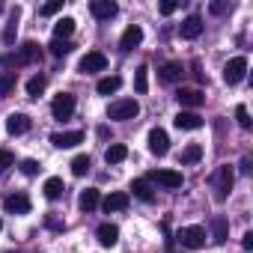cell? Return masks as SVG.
<instances>
[{"label":"cell","instance_id":"obj_1","mask_svg":"<svg viewBox=\"0 0 253 253\" xmlns=\"http://www.w3.org/2000/svg\"><path fill=\"white\" fill-rule=\"evenodd\" d=\"M39 60H42V48L36 42H24L15 54H6L0 63H3V66H33Z\"/></svg>","mask_w":253,"mask_h":253},{"label":"cell","instance_id":"obj_2","mask_svg":"<svg viewBox=\"0 0 253 253\" xmlns=\"http://www.w3.org/2000/svg\"><path fill=\"white\" fill-rule=\"evenodd\" d=\"M140 113V104L137 98H119L107 107V119H116V122H125V119H134Z\"/></svg>","mask_w":253,"mask_h":253},{"label":"cell","instance_id":"obj_3","mask_svg":"<svg viewBox=\"0 0 253 253\" xmlns=\"http://www.w3.org/2000/svg\"><path fill=\"white\" fill-rule=\"evenodd\" d=\"M232 182H235V173H232V167H229V164L217 167V173H214V200H217V203H223V200L229 197V191H232Z\"/></svg>","mask_w":253,"mask_h":253},{"label":"cell","instance_id":"obj_4","mask_svg":"<svg viewBox=\"0 0 253 253\" xmlns=\"http://www.w3.org/2000/svg\"><path fill=\"white\" fill-rule=\"evenodd\" d=\"M176 241H179L182 247H188V250H200V247L206 244V229H203V226H182V229L176 232Z\"/></svg>","mask_w":253,"mask_h":253},{"label":"cell","instance_id":"obj_5","mask_svg":"<svg viewBox=\"0 0 253 253\" xmlns=\"http://www.w3.org/2000/svg\"><path fill=\"white\" fill-rule=\"evenodd\" d=\"M247 78V60L244 57H232L226 66H223V81L229 84V86H235V84H241Z\"/></svg>","mask_w":253,"mask_h":253},{"label":"cell","instance_id":"obj_6","mask_svg":"<svg viewBox=\"0 0 253 253\" xmlns=\"http://www.w3.org/2000/svg\"><path fill=\"white\" fill-rule=\"evenodd\" d=\"M146 182H155V185H161V188L176 191V188H182V182H185V179H182V173H179V170H152Z\"/></svg>","mask_w":253,"mask_h":253},{"label":"cell","instance_id":"obj_7","mask_svg":"<svg viewBox=\"0 0 253 253\" xmlns=\"http://www.w3.org/2000/svg\"><path fill=\"white\" fill-rule=\"evenodd\" d=\"M104 69H107V57H104L101 51H89V54H84L81 63H78V72H84V75L104 72Z\"/></svg>","mask_w":253,"mask_h":253},{"label":"cell","instance_id":"obj_8","mask_svg":"<svg viewBox=\"0 0 253 253\" xmlns=\"http://www.w3.org/2000/svg\"><path fill=\"white\" fill-rule=\"evenodd\" d=\"M51 113H54V119H69L72 113H75V95H69V92H60V95H54V101H51Z\"/></svg>","mask_w":253,"mask_h":253},{"label":"cell","instance_id":"obj_9","mask_svg":"<svg viewBox=\"0 0 253 253\" xmlns=\"http://www.w3.org/2000/svg\"><path fill=\"white\" fill-rule=\"evenodd\" d=\"M149 152L158 155V158H164V155L170 152V137H167L164 128H152V131H149Z\"/></svg>","mask_w":253,"mask_h":253},{"label":"cell","instance_id":"obj_10","mask_svg":"<svg viewBox=\"0 0 253 253\" xmlns=\"http://www.w3.org/2000/svg\"><path fill=\"white\" fill-rule=\"evenodd\" d=\"M173 122H176L179 131H197V128H203V116L194 113V110H179Z\"/></svg>","mask_w":253,"mask_h":253},{"label":"cell","instance_id":"obj_11","mask_svg":"<svg viewBox=\"0 0 253 253\" xmlns=\"http://www.w3.org/2000/svg\"><path fill=\"white\" fill-rule=\"evenodd\" d=\"M89 12H92V18H98V21H110V18H116L119 6L113 3V0H92V3H89Z\"/></svg>","mask_w":253,"mask_h":253},{"label":"cell","instance_id":"obj_12","mask_svg":"<svg viewBox=\"0 0 253 253\" xmlns=\"http://www.w3.org/2000/svg\"><path fill=\"white\" fill-rule=\"evenodd\" d=\"M176 101L182 104V110H185V107L194 110V107H200V104L206 101V92H203V89H188V86H182V89L176 92Z\"/></svg>","mask_w":253,"mask_h":253},{"label":"cell","instance_id":"obj_13","mask_svg":"<svg viewBox=\"0 0 253 253\" xmlns=\"http://www.w3.org/2000/svg\"><path fill=\"white\" fill-rule=\"evenodd\" d=\"M51 143L57 149H72V146L84 143V131H57V134H51Z\"/></svg>","mask_w":253,"mask_h":253},{"label":"cell","instance_id":"obj_14","mask_svg":"<svg viewBox=\"0 0 253 253\" xmlns=\"http://www.w3.org/2000/svg\"><path fill=\"white\" fill-rule=\"evenodd\" d=\"M3 209H6L9 214H27V211H30V197H27V194H9V197L3 200Z\"/></svg>","mask_w":253,"mask_h":253},{"label":"cell","instance_id":"obj_15","mask_svg":"<svg viewBox=\"0 0 253 253\" xmlns=\"http://www.w3.org/2000/svg\"><path fill=\"white\" fill-rule=\"evenodd\" d=\"M203 18L200 15H188L185 21H182V27H179V33H182V39H200L203 36Z\"/></svg>","mask_w":253,"mask_h":253},{"label":"cell","instance_id":"obj_16","mask_svg":"<svg viewBox=\"0 0 253 253\" xmlns=\"http://www.w3.org/2000/svg\"><path fill=\"white\" fill-rule=\"evenodd\" d=\"M101 209L110 214V211H122V209H128V194L125 191H113V194H107L104 200H101Z\"/></svg>","mask_w":253,"mask_h":253},{"label":"cell","instance_id":"obj_17","mask_svg":"<svg viewBox=\"0 0 253 253\" xmlns=\"http://www.w3.org/2000/svg\"><path fill=\"white\" fill-rule=\"evenodd\" d=\"M6 131L15 134V137H18V134H27V131H30V116H27V113H12V116L6 119Z\"/></svg>","mask_w":253,"mask_h":253},{"label":"cell","instance_id":"obj_18","mask_svg":"<svg viewBox=\"0 0 253 253\" xmlns=\"http://www.w3.org/2000/svg\"><path fill=\"white\" fill-rule=\"evenodd\" d=\"M140 42H143V30H140L137 24H131L128 30L122 33V39H119V48H122V51H134Z\"/></svg>","mask_w":253,"mask_h":253},{"label":"cell","instance_id":"obj_19","mask_svg":"<svg viewBox=\"0 0 253 253\" xmlns=\"http://www.w3.org/2000/svg\"><path fill=\"white\" fill-rule=\"evenodd\" d=\"M182 75H185V69H182V63H176V60L164 63V66L158 69V78H161L164 84H176V81H182Z\"/></svg>","mask_w":253,"mask_h":253},{"label":"cell","instance_id":"obj_20","mask_svg":"<svg viewBox=\"0 0 253 253\" xmlns=\"http://www.w3.org/2000/svg\"><path fill=\"white\" fill-rule=\"evenodd\" d=\"M211 238H214V244H223L229 238V223H226L223 214H214L211 217Z\"/></svg>","mask_w":253,"mask_h":253},{"label":"cell","instance_id":"obj_21","mask_svg":"<svg viewBox=\"0 0 253 253\" xmlns=\"http://www.w3.org/2000/svg\"><path fill=\"white\" fill-rule=\"evenodd\" d=\"M95 235H98V241H101L104 247H113V244L119 241V226H116V223H101Z\"/></svg>","mask_w":253,"mask_h":253},{"label":"cell","instance_id":"obj_22","mask_svg":"<svg viewBox=\"0 0 253 253\" xmlns=\"http://www.w3.org/2000/svg\"><path fill=\"white\" fill-rule=\"evenodd\" d=\"M131 191H134V197L143 200V203H152V200H155L152 182H146V179H134V182H131Z\"/></svg>","mask_w":253,"mask_h":253},{"label":"cell","instance_id":"obj_23","mask_svg":"<svg viewBox=\"0 0 253 253\" xmlns=\"http://www.w3.org/2000/svg\"><path fill=\"white\" fill-rule=\"evenodd\" d=\"M122 86V78L119 75H107V78H101L98 84H95V92L98 95H110V92H116Z\"/></svg>","mask_w":253,"mask_h":253},{"label":"cell","instance_id":"obj_24","mask_svg":"<svg viewBox=\"0 0 253 253\" xmlns=\"http://www.w3.org/2000/svg\"><path fill=\"white\" fill-rule=\"evenodd\" d=\"M75 33V18H60L57 24H54V39H60V42H69V36Z\"/></svg>","mask_w":253,"mask_h":253},{"label":"cell","instance_id":"obj_25","mask_svg":"<svg viewBox=\"0 0 253 253\" xmlns=\"http://www.w3.org/2000/svg\"><path fill=\"white\" fill-rule=\"evenodd\" d=\"M128 158V146H122V143H113V146H107V152H104V161L107 164H119V161H125Z\"/></svg>","mask_w":253,"mask_h":253},{"label":"cell","instance_id":"obj_26","mask_svg":"<svg viewBox=\"0 0 253 253\" xmlns=\"http://www.w3.org/2000/svg\"><path fill=\"white\" fill-rule=\"evenodd\" d=\"M42 191H45V197H48V200H60L66 188H63V179L51 176V179H45V188H42Z\"/></svg>","mask_w":253,"mask_h":253},{"label":"cell","instance_id":"obj_27","mask_svg":"<svg viewBox=\"0 0 253 253\" xmlns=\"http://www.w3.org/2000/svg\"><path fill=\"white\" fill-rule=\"evenodd\" d=\"M98 203H101V197H98V191H95V188H86V191L81 194V200H78V206H81L84 211H92Z\"/></svg>","mask_w":253,"mask_h":253},{"label":"cell","instance_id":"obj_28","mask_svg":"<svg viewBox=\"0 0 253 253\" xmlns=\"http://www.w3.org/2000/svg\"><path fill=\"white\" fill-rule=\"evenodd\" d=\"M134 89H137L140 95L149 89V69H146V66H140V69L134 72Z\"/></svg>","mask_w":253,"mask_h":253},{"label":"cell","instance_id":"obj_29","mask_svg":"<svg viewBox=\"0 0 253 253\" xmlns=\"http://www.w3.org/2000/svg\"><path fill=\"white\" fill-rule=\"evenodd\" d=\"M200 158H203V146H200V143H191V146L182 152V164H197Z\"/></svg>","mask_w":253,"mask_h":253},{"label":"cell","instance_id":"obj_30","mask_svg":"<svg viewBox=\"0 0 253 253\" xmlns=\"http://www.w3.org/2000/svg\"><path fill=\"white\" fill-rule=\"evenodd\" d=\"M15 89V72H0V95H9Z\"/></svg>","mask_w":253,"mask_h":253},{"label":"cell","instance_id":"obj_31","mask_svg":"<svg viewBox=\"0 0 253 253\" xmlns=\"http://www.w3.org/2000/svg\"><path fill=\"white\" fill-rule=\"evenodd\" d=\"M48 86V81H45V75H33L30 81H27V95H39L42 89Z\"/></svg>","mask_w":253,"mask_h":253},{"label":"cell","instance_id":"obj_32","mask_svg":"<svg viewBox=\"0 0 253 253\" xmlns=\"http://www.w3.org/2000/svg\"><path fill=\"white\" fill-rule=\"evenodd\" d=\"M72 173H75V176H86V173H89V155L72 158Z\"/></svg>","mask_w":253,"mask_h":253},{"label":"cell","instance_id":"obj_33","mask_svg":"<svg viewBox=\"0 0 253 253\" xmlns=\"http://www.w3.org/2000/svg\"><path fill=\"white\" fill-rule=\"evenodd\" d=\"M72 48H75L72 42H60V39L51 42V54H54V57H66V54H72Z\"/></svg>","mask_w":253,"mask_h":253},{"label":"cell","instance_id":"obj_34","mask_svg":"<svg viewBox=\"0 0 253 253\" xmlns=\"http://www.w3.org/2000/svg\"><path fill=\"white\" fill-rule=\"evenodd\" d=\"M235 119H238L241 128H250V113H247V107H244V104H238V107H235Z\"/></svg>","mask_w":253,"mask_h":253},{"label":"cell","instance_id":"obj_35","mask_svg":"<svg viewBox=\"0 0 253 253\" xmlns=\"http://www.w3.org/2000/svg\"><path fill=\"white\" fill-rule=\"evenodd\" d=\"M12 164H15L12 152H9V149H0V173H6V170H9Z\"/></svg>","mask_w":253,"mask_h":253},{"label":"cell","instance_id":"obj_36","mask_svg":"<svg viewBox=\"0 0 253 253\" xmlns=\"http://www.w3.org/2000/svg\"><path fill=\"white\" fill-rule=\"evenodd\" d=\"M63 9V0H51V3H45L42 9H39V15H57Z\"/></svg>","mask_w":253,"mask_h":253},{"label":"cell","instance_id":"obj_37","mask_svg":"<svg viewBox=\"0 0 253 253\" xmlns=\"http://www.w3.org/2000/svg\"><path fill=\"white\" fill-rule=\"evenodd\" d=\"M21 173H24V176H36V173H39V161H33V158L21 161Z\"/></svg>","mask_w":253,"mask_h":253},{"label":"cell","instance_id":"obj_38","mask_svg":"<svg viewBox=\"0 0 253 253\" xmlns=\"http://www.w3.org/2000/svg\"><path fill=\"white\" fill-rule=\"evenodd\" d=\"M15 21H18V9H12V24L6 27V33H3V42H12V39H15Z\"/></svg>","mask_w":253,"mask_h":253},{"label":"cell","instance_id":"obj_39","mask_svg":"<svg viewBox=\"0 0 253 253\" xmlns=\"http://www.w3.org/2000/svg\"><path fill=\"white\" fill-rule=\"evenodd\" d=\"M176 6H179L176 0H164V3H161V15H173V12H176Z\"/></svg>","mask_w":253,"mask_h":253},{"label":"cell","instance_id":"obj_40","mask_svg":"<svg viewBox=\"0 0 253 253\" xmlns=\"http://www.w3.org/2000/svg\"><path fill=\"white\" fill-rule=\"evenodd\" d=\"M241 247H244V250H253V232H244V238H241Z\"/></svg>","mask_w":253,"mask_h":253},{"label":"cell","instance_id":"obj_41","mask_svg":"<svg viewBox=\"0 0 253 253\" xmlns=\"http://www.w3.org/2000/svg\"><path fill=\"white\" fill-rule=\"evenodd\" d=\"M229 9V3H211V12L214 15H220V12H226Z\"/></svg>","mask_w":253,"mask_h":253},{"label":"cell","instance_id":"obj_42","mask_svg":"<svg viewBox=\"0 0 253 253\" xmlns=\"http://www.w3.org/2000/svg\"><path fill=\"white\" fill-rule=\"evenodd\" d=\"M167 253H176V244H173V238H167Z\"/></svg>","mask_w":253,"mask_h":253},{"label":"cell","instance_id":"obj_43","mask_svg":"<svg viewBox=\"0 0 253 253\" xmlns=\"http://www.w3.org/2000/svg\"><path fill=\"white\" fill-rule=\"evenodd\" d=\"M0 226H3V220H0Z\"/></svg>","mask_w":253,"mask_h":253},{"label":"cell","instance_id":"obj_44","mask_svg":"<svg viewBox=\"0 0 253 253\" xmlns=\"http://www.w3.org/2000/svg\"><path fill=\"white\" fill-rule=\"evenodd\" d=\"M0 9H3V6H0Z\"/></svg>","mask_w":253,"mask_h":253}]
</instances>
